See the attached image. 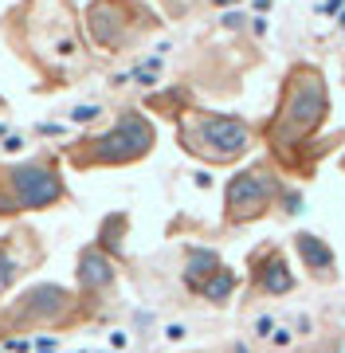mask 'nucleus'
Wrapping results in <instances>:
<instances>
[{
  "mask_svg": "<svg viewBox=\"0 0 345 353\" xmlns=\"http://www.w3.org/2000/svg\"><path fill=\"white\" fill-rule=\"evenodd\" d=\"M220 255L216 252H208V248H192L189 252V259H185V283H189L192 290H200L208 283V279L220 271Z\"/></svg>",
  "mask_w": 345,
  "mask_h": 353,
  "instance_id": "9d476101",
  "label": "nucleus"
},
{
  "mask_svg": "<svg viewBox=\"0 0 345 353\" xmlns=\"http://www.w3.org/2000/svg\"><path fill=\"white\" fill-rule=\"evenodd\" d=\"M251 283H255L263 294H291L294 290V275L291 263L279 248H263L259 255H251Z\"/></svg>",
  "mask_w": 345,
  "mask_h": 353,
  "instance_id": "0eeeda50",
  "label": "nucleus"
},
{
  "mask_svg": "<svg viewBox=\"0 0 345 353\" xmlns=\"http://www.w3.org/2000/svg\"><path fill=\"white\" fill-rule=\"evenodd\" d=\"M67 196V185L59 169L48 157L36 161L12 165L0 173V216L8 212H39V208H52Z\"/></svg>",
  "mask_w": 345,
  "mask_h": 353,
  "instance_id": "39448f33",
  "label": "nucleus"
},
{
  "mask_svg": "<svg viewBox=\"0 0 345 353\" xmlns=\"http://www.w3.org/2000/svg\"><path fill=\"white\" fill-rule=\"evenodd\" d=\"M4 28H20V36H8L16 43V55L28 59L39 75L52 83H67L83 59V43L75 32V12L67 0H24Z\"/></svg>",
  "mask_w": 345,
  "mask_h": 353,
  "instance_id": "f257e3e1",
  "label": "nucleus"
},
{
  "mask_svg": "<svg viewBox=\"0 0 345 353\" xmlns=\"http://www.w3.org/2000/svg\"><path fill=\"white\" fill-rule=\"evenodd\" d=\"M294 252H298V259H302V267H306L314 279H333V248L322 236H314V232H298L294 236Z\"/></svg>",
  "mask_w": 345,
  "mask_h": 353,
  "instance_id": "6e6552de",
  "label": "nucleus"
},
{
  "mask_svg": "<svg viewBox=\"0 0 345 353\" xmlns=\"http://www.w3.org/2000/svg\"><path fill=\"white\" fill-rule=\"evenodd\" d=\"M342 28H345V12H342Z\"/></svg>",
  "mask_w": 345,
  "mask_h": 353,
  "instance_id": "f8f14e48",
  "label": "nucleus"
},
{
  "mask_svg": "<svg viewBox=\"0 0 345 353\" xmlns=\"http://www.w3.org/2000/svg\"><path fill=\"white\" fill-rule=\"evenodd\" d=\"M231 290H236V271H228V267H220L216 275L208 279L205 287L196 290L200 299H208V303H228L231 299Z\"/></svg>",
  "mask_w": 345,
  "mask_h": 353,
  "instance_id": "9b49d317",
  "label": "nucleus"
},
{
  "mask_svg": "<svg viewBox=\"0 0 345 353\" xmlns=\"http://www.w3.org/2000/svg\"><path fill=\"white\" fill-rule=\"evenodd\" d=\"M177 141L185 153H192L208 165H231L251 153L255 130H251V122H243L240 114L185 110L177 114Z\"/></svg>",
  "mask_w": 345,
  "mask_h": 353,
  "instance_id": "7ed1b4c3",
  "label": "nucleus"
},
{
  "mask_svg": "<svg viewBox=\"0 0 345 353\" xmlns=\"http://www.w3.org/2000/svg\"><path fill=\"white\" fill-rule=\"evenodd\" d=\"M326 114H330L326 75L310 63H294L291 75L282 79L279 106H275V118L263 126V138L275 153H294L322 130Z\"/></svg>",
  "mask_w": 345,
  "mask_h": 353,
  "instance_id": "f03ea898",
  "label": "nucleus"
},
{
  "mask_svg": "<svg viewBox=\"0 0 345 353\" xmlns=\"http://www.w3.org/2000/svg\"><path fill=\"white\" fill-rule=\"evenodd\" d=\"M282 176L275 165L255 161L240 169V173L228 181V192H224V220L228 224H247V220H259L267 216V208L282 196Z\"/></svg>",
  "mask_w": 345,
  "mask_h": 353,
  "instance_id": "423d86ee",
  "label": "nucleus"
},
{
  "mask_svg": "<svg viewBox=\"0 0 345 353\" xmlns=\"http://www.w3.org/2000/svg\"><path fill=\"white\" fill-rule=\"evenodd\" d=\"M154 141H157L154 122L141 110H126L106 134H94V138L79 141L71 150V161L79 169H87V165H134L154 150Z\"/></svg>",
  "mask_w": 345,
  "mask_h": 353,
  "instance_id": "20e7f679",
  "label": "nucleus"
},
{
  "mask_svg": "<svg viewBox=\"0 0 345 353\" xmlns=\"http://www.w3.org/2000/svg\"><path fill=\"white\" fill-rule=\"evenodd\" d=\"M79 279H83L87 290H106L114 283V267H110V259L98 248H90V252L79 255Z\"/></svg>",
  "mask_w": 345,
  "mask_h": 353,
  "instance_id": "1a4fd4ad",
  "label": "nucleus"
}]
</instances>
